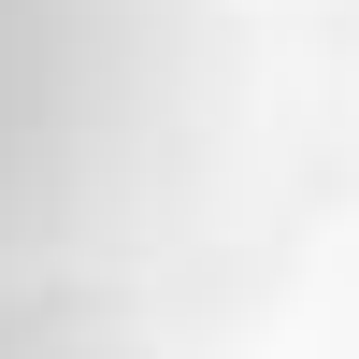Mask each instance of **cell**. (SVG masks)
Segmentation results:
<instances>
[{"mask_svg": "<svg viewBox=\"0 0 359 359\" xmlns=\"http://www.w3.org/2000/svg\"><path fill=\"white\" fill-rule=\"evenodd\" d=\"M316 144L331 0H0V345L230 287Z\"/></svg>", "mask_w": 359, "mask_h": 359, "instance_id": "6da1fadb", "label": "cell"}]
</instances>
